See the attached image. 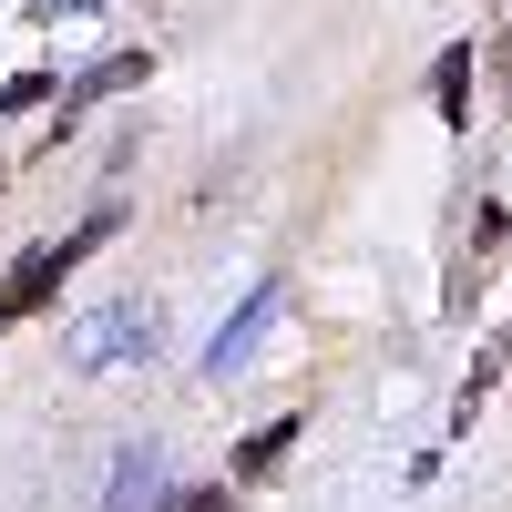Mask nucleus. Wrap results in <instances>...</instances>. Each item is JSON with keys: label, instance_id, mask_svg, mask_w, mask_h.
<instances>
[{"label": "nucleus", "instance_id": "1", "mask_svg": "<svg viewBox=\"0 0 512 512\" xmlns=\"http://www.w3.org/2000/svg\"><path fill=\"white\" fill-rule=\"evenodd\" d=\"M113 226H123V216H113V205H103V216H82V226H72L62 246H21V267L0 277V328H11V318H31L41 297H52V287H62V277L82 267V256H93V246L113 236Z\"/></svg>", "mask_w": 512, "mask_h": 512}, {"label": "nucleus", "instance_id": "2", "mask_svg": "<svg viewBox=\"0 0 512 512\" xmlns=\"http://www.w3.org/2000/svg\"><path fill=\"white\" fill-rule=\"evenodd\" d=\"M123 359H154V308L144 297H113L72 328V369H123Z\"/></svg>", "mask_w": 512, "mask_h": 512}, {"label": "nucleus", "instance_id": "3", "mask_svg": "<svg viewBox=\"0 0 512 512\" xmlns=\"http://www.w3.org/2000/svg\"><path fill=\"white\" fill-rule=\"evenodd\" d=\"M267 308H277V287H256L246 308H236V328L205 349V379H226V369H246V349H256V328H267Z\"/></svg>", "mask_w": 512, "mask_h": 512}, {"label": "nucleus", "instance_id": "4", "mask_svg": "<svg viewBox=\"0 0 512 512\" xmlns=\"http://www.w3.org/2000/svg\"><path fill=\"white\" fill-rule=\"evenodd\" d=\"M154 62L144 52H113V62H93V72H72L62 82V113H82V103H103V93H123V82H144Z\"/></svg>", "mask_w": 512, "mask_h": 512}, {"label": "nucleus", "instance_id": "5", "mask_svg": "<svg viewBox=\"0 0 512 512\" xmlns=\"http://www.w3.org/2000/svg\"><path fill=\"white\" fill-rule=\"evenodd\" d=\"M431 93H441V123H472V52H461V41L431 62Z\"/></svg>", "mask_w": 512, "mask_h": 512}, {"label": "nucleus", "instance_id": "6", "mask_svg": "<svg viewBox=\"0 0 512 512\" xmlns=\"http://www.w3.org/2000/svg\"><path fill=\"white\" fill-rule=\"evenodd\" d=\"M297 431H308V420H267V431H256V441L236 451V472H267V461H277V451H287Z\"/></svg>", "mask_w": 512, "mask_h": 512}, {"label": "nucleus", "instance_id": "7", "mask_svg": "<svg viewBox=\"0 0 512 512\" xmlns=\"http://www.w3.org/2000/svg\"><path fill=\"white\" fill-rule=\"evenodd\" d=\"M144 492H154V461H123V472H113V502H103V512H144Z\"/></svg>", "mask_w": 512, "mask_h": 512}, {"label": "nucleus", "instance_id": "8", "mask_svg": "<svg viewBox=\"0 0 512 512\" xmlns=\"http://www.w3.org/2000/svg\"><path fill=\"white\" fill-rule=\"evenodd\" d=\"M52 93H62L52 72H21V82H11V93H0V103H11V113H31V103H52Z\"/></svg>", "mask_w": 512, "mask_h": 512}, {"label": "nucleus", "instance_id": "9", "mask_svg": "<svg viewBox=\"0 0 512 512\" xmlns=\"http://www.w3.org/2000/svg\"><path fill=\"white\" fill-rule=\"evenodd\" d=\"M164 512H226V492H175Z\"/></svg>", "mask_w": 512, "mask_h": 512}, {"label": "nucleus", "instance_id": "10", "mask_svg": "<svg viewBox=\"0 0 512 512\" xmlns=\"http://www.w3.org/2000/svg\"><path fill=\"white\" fill-rule=\"evenodd\" d=\"M72 11H103V0H41L31 21H72Z\"/></svg>", "mask_w": 512, "mask_h": 512}, {"label": "nucleus", "instance_id": "11", "mask_svg": "<svg viewBox=\"0 0 512 512\" xmlns=\"http://www.w3.org/2000/svg\"><path fill=\"white\" fill-rule=\"evenodd\" d=\"M502 82H512V31H502Z\"/></svg>", "mask_w": 512, "mask_h": 512}]
</instances>
